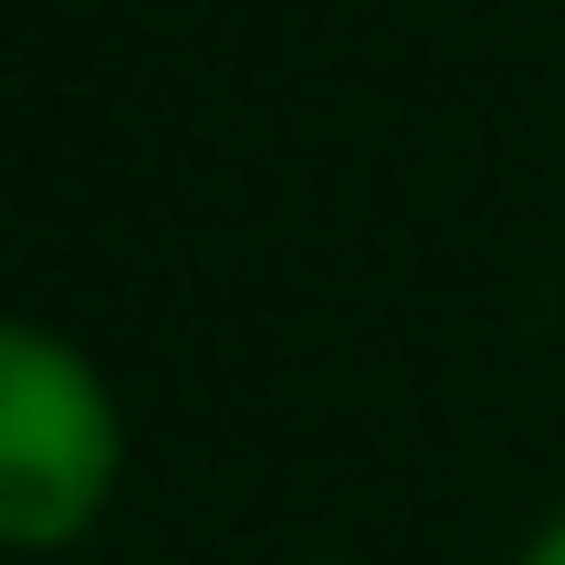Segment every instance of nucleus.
I'll return each mask as SVG.
<instances>
[{"label": "nucleus", "mask_w": 565, "mask_h": 565, "mask_svg": "<svg viewBox=\"0 0 565 565\" xmlns=\"http://www.w3.org/2000/svg\"><path fill=\"white\" fill-rule=\"evenodd\" d=\"M524 565H565V513H545V534L524 545Z\"/></svg>", "instance_id": "obj_2"}, {"label": "nucleus", "mask_w": 565, "mask_h": 565, "mask_svg": "<svg viewBox=\"0 0 565 565\" xmlns=\"http://www.w3.org/2000/svg\"><path fill=\"white\" fill-rule=\"evenodd\" d=\"M116 471H126V419L95 356L63 345L53 324H11L0 335V534L21 555L84 545Z\"/></svg>", "instance_id": "obj_1"}, {"label": "nucleus", "mask_w": 565, "mask_h": 565, "mask_svg": "<svg viewBox=\"0 0 565 565\" xmlns=\"http://www.w3.org/2000/svg\"><path fill=\"white\" fill-rule=\"evenodd\" d=\"M315 565H345V555H315Z\"/></svg>", "instance_id": "obj_3"}]
</instances>
